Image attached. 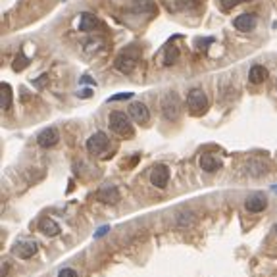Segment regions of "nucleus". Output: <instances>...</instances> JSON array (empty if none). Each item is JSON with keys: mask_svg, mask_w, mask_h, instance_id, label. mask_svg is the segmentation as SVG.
I'll return each mask as SVG.
<instances>
[{"mask_svg": "<svg viewBox=\"0 0 277 277\" xmlns=\"http://www.w3.org/2000/svg\"><path fill=\"white\" fill-rule=\"evenodd\" d=\"M108 125H110V129L121 138H131L135 135V129H133L129 114L112 112L110 114V118H108Z\"/></svg>", "mask_w": 277, "mask_h": 277, "instance_id": "1", "label": "nucleus"}, {"mask_svg": "<svg viewBox=\"0 0 277 277\" xmlns=\"http://www.w3.org/2000/svg\"><path fill=\"white\" fill-rule=\"evenodd\" d=\"M162 114L168 121H177L181 116V100L175 93H170L162 98Z\"/></svg>", "mask_w": 277, "mask_h": 277, "instance_id": "2", "label": "nucleus"}, {"mask_svg": "<svg viewBox=\"0 0 277 277\" xmlns=\"http://www.w3.org/2000/svg\"><path fill=\"white\" fill-rule=\"evenodd\" d=\"M187 106L192 114H204L208 110V96L202 89H190L187 93Z\"/></svg>", "mask_w": 277, "mask_h": 277, "instance_id": "3", "label": "nucleus"}, {"mask_svg": "<svg viewBox=\"0 0 277 277\" xmlns=\"http://www.w3.org/2000/svg\"><path fill=\"white\" fill-rule=\"evenodd\" d=\"M110 147V138L102 131H96L95 135H91L87 141V152L91 156H102Z\"/></svg>", "mask_w": 277, "mask_h": 277, "instance_id": "4", "label": "nucleus"}, {"mask_svg": "<svg viewBox=\"0 0 277 277\" xmlns=\"http://www.w3.org/2000/svg\"><path fill=\"white\" fill-rule=\"evenodd\" d=\"M127 114L131 116V120L135 121V123H138V125H145V123H148V120H150V112H148L147 104L138 102V100L129 104Z\"/></svg>", "mask_w": 277, "mask_h": 277, "instance_id": "5", "label": "nucleus"}, {"mask_svg": "<svg viewBox=\"0 0 277 277\" xmlns=\"http://www.w3.org/2000/svg\"><path fill=\"white\" fill-rule=\"evenodd\" d=\"M168 181H170V170H168V165L164 164L154 165L152 172H150V183L154 185L156 189H165Z\"/></svg>", "mask_w": 277, "mask_h": 277, "instance_id": "6", "label": "nucleus"}, {"mask_svg": "<svg viewBox=\"0 0 277 277\" xmlns=\"http://www.w3.org/2000/svg\"><path fill=\"white\" fill-rule=\"evenodd\" d=\"M244 208H246L251 214H260V212H264V210L268 208V199H266V195H262V192H254L251 197H246Z\"/></svg>", "mask_w": 277, "mask_h": 277, "instance_id": "7", "label": "nucleus"}, {"mask_svg": "<svg viewBox=\"0 0 277 277\" xmlns=\"http://www.w3.org/2000/svg\"><path fill=\"white\" fill-rule=\"evenodd\" d=\"M58 141H60V135L56 127H46L37 135V143L43 148H52L54 145H58Z\"/></svg>", "mask_w": 277, "mask_h": 277, "instance_id": "8", "label": "nucleus"}, {"mask_svg": "<svg viewBox=\"0 0 277 277\" xmlns=\"http://www.w3.org/2000/svg\"><path fill=\"white\" fill-rule=\"evenodd\" d=\"M256 23H258V17L254 14H241V16H237L233 19V27L237 31H242V33L252 31L256 27Z\"/></svg>", "mask_w": 277, "mask_h": 277, "instance_id": "9", "label": "nucleus"}, {"mask_svg": "<svg viewBox=\"0 0 277 277\" xmlns=\"http://www.w3.org/2000/svg\"><path fill=\"white\" fill-rule=\"evenodd\" d=\"M138 64V58L137 56H131V54H120L118 58H116V62H114V66H116V69L118 71H121V73H131L133 69L137 68Z\"/></svg>", "mask_w": 277, "mask_h": 277, "instance_id": "10", "label": "nucleus"}, {"mask_svg": "<svg viewBox=\"0 0 277 277\" xmlns=\"http://www.w3.org/2000/svg\"><path fill=\"white\" fill-rule=\"evenodd\" d=\"M35 252H37V242L35 241H19L16 242V246H14V254L21 260L33 258Z\"/></svg>", "mask_w": 277, "mask_h": 277, "instance_id": "11", "label": "nucleus"}, {"mask_svg": "<svg viewBox=\"0 0 277 277\" xmlns=\"http://www.w3.org/2000/svg\"><path fill=\"white\" fill-rule=\"evenodd\" d=\"M244 170H246V173H248L251 177H262V175L268 173V164H266L264 160H260V158H251V160L244 164Z\"/></svg>", "mask_w": 277, "mask_h": 277, "instance_id": "12", "label": "nucleus"}, {"mask_svg": "<svg viewBox=\"0 0 277 277\" xmlns=\"http://www.w3.org/2000/svg\"><path fill=\"white\" fill-rule=\"evenodd\" d=\"M199 164H200V168L208 173H214V172H217V170H221V160L214 154H202L199 160Z\"/></svg>", "mask_w": 277, "mask_h": 277, "instance_id": "13", "label": "nucleus"}, {"mask_svg": "<svg viewBox=\"0 0 277 277\" xmlns=\"http://www.w3.org/2000/svg\"><path fill=\"white\" fill-rule=\"evenodd\" d=\"M96 199L104 204H116V202H120V190L116 187H104L96 192Z\"/></svg>", "mask_w": 277, "mask_h": 277, "instance_id": "14", "label": "nucleus"}, {"mask_svg": "<svg viewBox=\"0 0 277 277\" xmlns=\"http://www.w3.org/2000/svg\"><path fill=\"white\" fill-rule=\"evenodd\" d=\"M39 231L46 235V237H56L60 233V225L56 224L54 219H50V217H44V219L39 221Z\"/></svg>", "mask_w": 277, "mask_h": 277, "instance_id": "15", "label": "nucleus"}, {"mask_svg": "<svg viewBox=\"0 0 277 277\" xmlns=\"http://www.w3.org/2000/svg\"><path fill=\"white\" fill-rule=\"evenodd\" d=\"M268 79V69L264 68V66H252L251 71H248V81H251L252 85H260V83H264Z\"/></svg>", "mask_w": 277, "mask_h": 277, "instance_id": "16", "label": "nucleus"}, {"mask_svg": "<svg viewBox=\"0 0 277 277\" xmlns=\"http://www.w3.org/2000/svg\"><path fill=\"white\" fill-rule=\"evenodd\" d=\"M98 17L96 16H93V14H81L79 16V31H93V29H96L98 27Z\"/></svg>", "mask_w": 277, "mask_h": 277, "instance_id": "17", "label": "nucleus"}, {"mask_svg": "<svg viewBox=\"0 0 277 277\" xmlns=\"http://www.w3.org/2000/svg\"><path fill=\"white\" fill-rule=\"evenodd\" d=\"M133 12H137V14H150V12H154V4L150 0H133Z\"/></svg>", "mask_w": 277, "mask_h": 277, "instance_id": "18", "label": "nucleus"}, {"mask_svg": "<svg viewBox=\"0 0 277 277\" xmlns=\"http://www.w3.org/2000/svg\"><path fill=\"white\" fill-rule=\"evenodd\" d=\"M192 221H195L192 212H179L175 216V224L179 225V227H189V225H192Z\"/></svg>", "mask_w": 277, "mask_h": 277, "instance_id": "19", "label": "nucleus"}, {"mask_svg": "<svg viewBox=\"0 0 277 277\" xmlns=\"http://www.w3.org/2000/svg\"><path fill=\"white\" fill-rule=\"evenodd\" d=\"M12 106V87L8 83H2V110H10Z\"/></svg>", "mask_w": 277, "mask_h": 277, "instance_id": "20", "label": "nucleus"}, {"mask_svg": "<svg viewBox=\"0 0 277 277\" xmlns=\"http://www.w3.org/2000/svg\"><path fill=\"white\" fill-rule=\"evenodd\" d=\"M177 56H179V50H177L175 46L168 48V50H165V56H164V66H172L173 62L177 60Z\"/></svg>", "mask_w": 277, "mask_h": 277, "instance_id": "21", "label": "nucleus"}, {"mask_svg": "<svg viewBox=\"0 0 277 277\" xmlns=\"http://www.w3.org/2000/svg\"><path fill=\"white\" fill-rule=\"evenodd\" d=\"M221 2V8L224 10H231L235 6H239L241 2H248V0H219Z\"/></svg>", "mask_w": 277, "mask_h": 277, "instance_id": "22", "label": "nucleus"}, {"mask_svg": "<svg viewBox=\"0 0 277 277\" xmlns=\"http://www.w3.org/2000/svg\"><path fill=\"white\" fill-rule=\"evenodd\" d=\"M27 58L25 56H23V54H19V58H16V62H14V69H16V71H21V69L25 68L27 66Z\"/></svg>", "mask_w": 277, "mask_h": 277, "instance_id": "23", "label": "nucleus"}, {"mask_svg": "<svg viewBox=\"0 0 277 277\" xmlns=\"http://www.w3.org/2000/svg\"><path fill=\"white\" fill-rule=\"evenodd\" d=\"M58 277H79V273L73 268H64L58 271Z\"/></svg>", "mask_w": 277, "mask_h": 277, "instance_id": "24", "label": "nucleus"}, {"mask_svg": "<svg viewBox=\"0 0 277 277\" xmlns=\"http://www.w3.org/2000/svg\"><path fill=\"white\" fill-rule=\"evenodd\" d=\"M133 96V93H120V95H116L110 98V102H116V100H127V98H131Z\"/></svg>", "mask_w": 277, "mask_h": 277, "instance_id": "25", "label": "nucleus"}, {"mask_svg": "<svg viewBox=\"0 0 277 277\" xmlns=\"http://www.w3.org/2000/svg\"><path fill=\"white\" fill-rule=\"evenodd\" d=\"M181 2H185V4H195L197 0H181Z\"/></svg>", "mask_w": 277, "mask_h": 277, "instance_id": "26", "label": "nucleus"}, {"mask_svg": "<svg viewBox=\"0 0 277 277\" xmlns=\"http://www.w3.org/2000/svg\"><path fill=\"white\" fill-rule=\"evenodd\" d=\"M275 233H277V224H275Z\"/></svg>", "mask_w": 277, "mask_h": 277, "instance_id": "27", "label": "nucleus"}]
</instances>
